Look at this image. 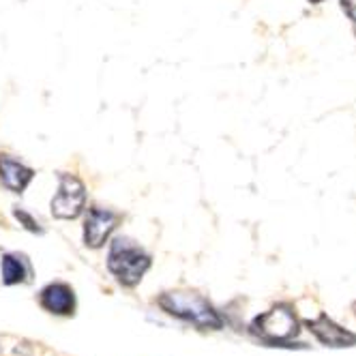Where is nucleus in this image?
<instances>
[{"label": "nucleus", "mask_w": 356, "mask_h": 356, "mask_svg": "<svg viewBox=\"0 0 356 356\" xmlns=\"http://www.w3.org/2000/svg\"><path fill=\"white\" fill-rule=\"evenodd\" d=\"M157 305L170 316L189 322L202 330H219L223 328V318L213 305L197 292H165L157 298Z\"/></svg>", "instance_id": "nucleus-1"}, {"label": "nucleus", "mask_w": 356, "mask_h": 356, "mask_svg": "<svg viewBox=\"0 0 356 356\" xmlns=\"http://www.w3.org/2000/svg\"><path fill=\"white\" fill-rule=\"evenodd\" d=\"M108 268L120 286L134 288L150 268V256L129 238H114L108 253Z\"/></svg>", "instance_id": "nucleus-2"}, {"label": "nucleus", "mask_w": 356, "mask_h": 356, "mask_svg": "<svg viewBox=\"0 0 356 356\" xmlns=\"http://www.w3.org/2000/svg\"><path fill=\"white\" fill-rule=\"evenodd\" d=\"M251 333L270 346H290L300 333V322L292 307L277 305L251 322Z\"/></svg>", "instance_id": "nucleus-3"}, {"label": "nucleus", "mask_w": 356, "mask_h": 356, "mask_svg": "<svg viewBox=\"0 0 356 356\" xmlns=\"http://www.w3.org/2000/svg\"><path fill=\"white\" fill-rule=\"evenodd\" d=\"M86 207V187L75 174H58V191L52 197V215L56 219H75Z\"/></svg>", "instance_id": "nucleus-4"}, {"label": "nucleus", "mask_w": 356, "mask_h": 356, "mask_svg": "<svg viewBox=\"0 0 356 356\" xmlns=\"http://www.w3.org/2000/svg\"><path fill=\"white\" fill-rule=\"evenodd\" d=\"M120 221V215L110 211V209H101V207H92L88 211L86 223H84V241L88 247L99 249L104 247L106 241L110 238V234L116 230V225Z\"/></svg>", "instance_id": "nucleus-5"}, {"label": "nucleus", "mask_w": 356, "mask_h": 356, "mask_svg": "<svg viewBox=\"0 0 356 356\" xmlns=\"http://www.w3.org/2000/svg\"><path fill=\"white\" fill-rule=\"evenodd\" d=\"M305 326L312 330L322 346H328V348H352V346H356V333L339 326L333 318H328L326 314H320L318 318L307 320Z\"/></svg>", "instance_id": "nucleus-6"}, {"label": "nucleus", "mask_w": 356, "mask_h": 356, "mask_svg": "<svg viewBox=\"0 0 356 356\" xmlns=\"http://www.w3.org/2000/svg\"><path fill=\"white\" fill-rule=\"evenodd\" d=\"M41 307L54 316H71L75 312V294L67 284H49L39 296Z\"/></svg>", "instance_id": "nucleus-7"}, {"label": "nucleus", "mask_w": 356, "mask_h": 356, "mask_svg": "<svg viewBox=\"0 0 356 356\" xmlns=\"http://www.w3.org/2000/svg\"><path fill=\"white\" fill-rule=\"evenodd\" d=\"M35 178V172L13 159L11 155H0V183L11 193H24Z\"/></svg>", "instance_id": "nucleus-8"}, {"label": "nucleus", "mask_w": 356, "mask_h": 356, "mask_svg": "<svg viewBox=\"0 0 356 356\" xmlns=\"http://www.w3.org/2000/svg\"><path fill=\"white\" fill-rule=\"evenodd\" d=\"M0 273H3L5 286L26 284L31 279V264L19 253H5L3 262H0Z\"/></svg>", "instance_id": "nucleus-9"}, {"label": "nucleus", "mask_w": 356, "mask_h": 356, "mask_svg": "<svg viewBox=\"0 0 356 356\" xmlns=\"http://www.w3.org/2000/svg\"><path fill=\"white\" fill-rule=\"evenodd\" d=\"M13 215H15V219L26 227L29 232H35V234H43V227H41V223L31 215V213H26V211H22V209H15L13 211Z\"/></svg>", "instance_id": "nucleus-10"}, {"label": "nucleus", "mask_w": 356, "mask_h": 356, "mask_svg": "<svg viewBox=\"0 0 356 356\" xmlns=\"http://www.w3.org/2000/svg\"><path fill=\"white\" fill-rule=\"evenodd\" d=\"M339 3H341L343 13L350 17L352 26H354V33H356V0H339Z\"/></svg>", "instance_id": "nucleus-11"}, {"label": "nucleus", "mask_w": 356, "mask_h": 356, "mask_svg": "<svg viewBox=\"0 0 356 356\" xmlns=\"http://www.w3.org/2000/svg\"><path fill=\"white\" fill-rule=\"evenodd\" d=\"M309 3H314V5H318V3H322V0H309Z\"/></svg>", "instance_id": "nucleus-12"}, {"label": "nucleus", "mask_w": 356, "mask_h": 356, "mask_svg": "<svg viewBox=\"0 0 356 356\" xmlns=\"http://www.w3.org/2000/svg\"><path fill=\"white\" fill-rule=\"evenodd\" d=\"M354 312H356V305H354Z\"/></svg>", "instance_id": "nucleus-13"}]
</instances>
